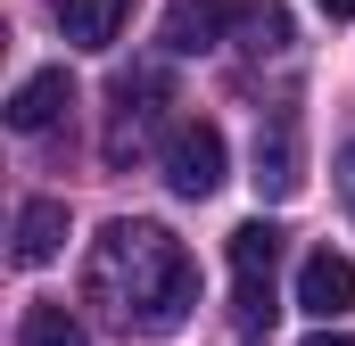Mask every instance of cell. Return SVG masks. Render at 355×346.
<instances>
[{
	"label": "cell",
	"mask_w": 355,
	"mask_h": 346,
	"mask_svg": "<svg viewBox=\"0 0 355 346\" xmlns=\"http://www.w3.org/2000/svg\"><path fill=\"white\" fill-rule=\"evenodd\" d=\"M272 272H281V231L257 215V223L232 231V322H240V338H265L272 313H281L272 305Z\"/></svg>",
	"instance_id": "obj_3"
},
{
	"label": "cell",
	"mask_w": 355,
	"mask_h": 346,
	"mask_svg": "<svg viewBox=\"0 0 355 346\" xmlns=\"http://www.w3.org/2000/svg\"><path fill=\"white\" fill-rule=\"evenodd\" d=\"M17 346H91V338H83V322H75L67 305H25Z\"/></svg>",
	"instance_id": "obj_12"
},
{
	"label": "cell",
	"mask_w": 355,
	"mask_h": 346,
	"mask_svg": "<svg viewBox=\"0 0 355 346\" xmlns=\"http://www.w3.org/2000/svg\"><path fill=\"white\" fill-rule=\"evenodd\" d=\"M132 8H141V0H58V33H67L75 50H116L124 25H132Z\"/></svg>",
	"instance_id": "obj_8"
},
{
	"label": "cell",
	"mask_w": 355,
	"mask_h": 346,
	"mask_svg": "<svg viewBox=\"0 0 355 346\" xmlns=\"http://www.w3.org/2000/svg\"><path fill=\"white\" fill-rule=\"evenodd\" d=\"M322 17H355V0H322Z\"/></svg>",
	"instance_id": "obj_14"
},
{
	"label": "cell",
	"mask_w": 355,
	"mask_h": 346,
	"mask_svg": "<svg viewBox=\"0 0 355 346\" xmlns=\"http://www.w3.org/2000/svg\"><path fill=\"white\" fill-rule=\"evenodd\" d=\"M339 173H347V198H355V149H347V157H339Z\"/></svg>",
	"instance_id": "obj_15"
},
{
	"label": "cell",
	"mask_w": 355,
	"mask_h": 346,
	"mask_svg": "<svg viewBox=\"0 0 355 346\" xmlns=\"http://www.w3.org/2000/svg\"><path fill=\"white\" fill-rule=\"evenodd\" d=\"M297 181H306V165H297V124L272 116L265 132H257V190H265V198H289Z\"/></svg>",
	"instance_id": "obj_9"
},
{
	"label": "cell",
	"mask_w": 355,
	"mask_h": 346,
	"mask_svg": "<svg viewBox=\"0 0 355 346\" xmlns=\"http://www.w3.org/2000/svg\"><path fill=\"white\" fill-rule=\"evenodd\" d=\"M306 346H355V338H347V330H314Z\"/></svg>",
	"instance_id": "obj_13"
},
{
	"label": "cell",
	"mask_w": 355,
	"mask_h": 346,
	"mask_svg": "<svg viewBox=\"0 0 355 346\" xmlns=\"http://www.w3.org/2000/svg\"><path fill=\"white\" fill-rule=\"evenodd\" d=\"M232 42H240L248 58H281V50H289V8H281V0H240Z\"/></svg>",
	"instance_id": "obj_11"
},
{
	"label": "cell",
	"mask_w": 355,
	"mask_h": 346,
	"mask_svg": "<svg viewBox=\"0 0 355 346\" xmlns=\"http://www.w3.org/2000/svg\"><path fill=\"white\" fill-rule=\"evenodd\" d=\"M166 107H174V75H166V66H124V75L107 83V132H99V157H107V165H132V157L157 140Z\"/></svg>",
	"instance_id": "obj_2"
},
{
	"label": "cell",
	"mask_w": 355,
	"mask_h": 346,
	"mask_svg": "<svg viewBox=\"0 0 355 346\" xmlns=\"http://www.w3.org/2000/svg\"><path fill=\"white\" fill-rule=\"evenodd\" d=\"M67 107H75V75L67 66H42V75H25V83L8 91V124L17 132H50Z\"/></svg>",
	"instance_id": "obj_7"
},
{
	"label": "cell",
	"mask_w": 355,
	"mask_h": 346,
	"mask_svg": "<svg viewBox=\"0 0 355 346\" xmlns=\"http://www.w3.org/2000/svg\"><path fill=\"white\" fill-rule=\"evenodd\" d=\"M232 17H240V0H174V8H166V50H174V58L223 50V42H232Z\"/></svg>",
	"instance_id": "obj_6"
},
{
	"label": "cell",
	"mask_w": 355,
	"mask_h": 346,
	"mask_svg": "<svg viewBox=\"0 0 355 346\" xmlns=\"http://www.w3.org/2000/svg\"><path fill=\"white\" fill-rule=\"evenodd\" d=\"M157 165H166V190H174V198H215V190H223V132L190 116V124L166 132Z\"/></svg>",
	"instance_id": "obj_4"
},
{
	"label": "cell",
	"mask_w": 355,
	"mask_h": 346,
	"mask_svg": "<svg viewBox=\"0 0 355 346\" xmlns=\"http://www.w3.org/2000/svg\"><path fill=\"white\" fill-rule=\"evenodd\" d=\"M58 248H67V206H58V198H25V206H17V264L33 272V264L58 256Z\"/></svg>",
	"instance_id": "obj_10"
},
{
	"label": "cell",
	"mask_w": 355,
	"mask_h": 346,
	"mask_svg": "<svg viewBox=\"0 0 355 346\" xmlns=\"http://www.w3.org/2000/svg\"><path fill=\"white\" fill-rule=\"evenodd\" d=\"M83 297L116 322V330H141V338H166L190 322L198 305V272L182 256V239L166 223H132L116 215L83 256Z\"/></svg>",
	"instance_id": "obj_1"
},
{
	"label": "cell",
	"mask_w": 355,
	"mask_h": 346,
	"mask_svg": "<svg viewBox=\"0 0 355 346\" xmlns=\"http://www.w3.org/2000/svg\"><path fill=\"white\" fill-rule=\"evenodd\" d=\"M297 305L331 330L339 313H355V264L339 256V248H314V256L297 264Z\"/></svg>",
	"instance_id": "obj_5"
}]
</instances>
